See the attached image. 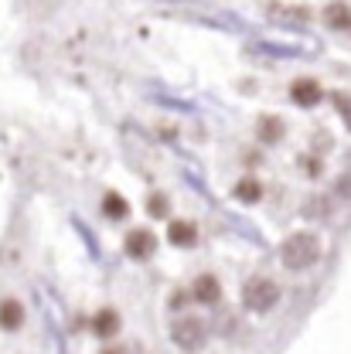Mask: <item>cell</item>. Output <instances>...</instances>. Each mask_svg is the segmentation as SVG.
<instances>
[{
    "label": "cell",
    "instance_id": "cell-10",
    "mask_svg": "<svg viewBox=\"0 0 351 354\" xmlns=\"http://www.w3.org/2000/svg\"><path fill=\"white\" fill-rule=\"evenodd\" d=\"M232 194H235L239 201L253 205V201H260V198H263V184H260V180H253V177H242V180L232 187Z\"/></svg>",
    "mask_w": 351,
    "mask_h": 354
},
{
    "label": "cell",
    "instance_id": "cell-2",
    "mask_svg": "<svg viewBox=\"0 0 351 354\" xmlns=\"http://www.w3.org/2000/svg\"><path fill=\"white\" fill-rule=\"evenodd\" d=\"M276 300H280V286H276L273 279H266V276H253V279L242 286V304H246V310H253V313L273 310Z\"/></svg>",
    "mask_w": 351,
    "mask_h": 354
},
{
    "label": "cell",
    "instance_id": "cell-18",
    "mask_svg": "<svg viewBox=\"0 0 351 354\" xmlns=\"http://www.w3.org/2000/svg\"><path fill=\"white\" fill-rule=\"evenodd\" d=\"M106 354H123V351H120V348H109V351H106Z\"/></svg>",
    "mask_w": 351,
    "mask_h": 354
},
{
    "label": "cell",
    "instance_id": "cell-8",
    "mask_svg": "<svg viewBox=\"0 0 351 354\" xmlns=\"http://www.w3.org/2000/svg\"><path fill=\"white\" fill-rule=\"evenodd\" d=\"M168 239H171L174 245H181V249H191V245L198 242V228H195L191 221H171Z\"/></svg>",
    "mask_w": 351,
    "mask_h": 354
},
{
    "label": "cell",
    "instance_id": "cell-1",
    "mask_svg": "<svg viewBox=\"0 0 351 354\" xmlns=\"http://www.w3.org/2000/svg\"><path fill=\"white\" fill-rule=\"evenodd\" d=\"M280 259L287 269H307L321 259V239L314 232H294L283 245H280Z\"/></svg>",
    "mask_w": 351,
    "mask_h": 354
},
{
    "label": "cell",
    "instance_id": "cell-4",
    "mask_svg": "<svg viewBox=\"0 0 351 354\" xmlns=\"http://www.w3.org/2000/svg\"><path fill=\"white\" fill-rule=\"evenodd\" d=\"M290 95H294L297 106L310 109V106H317V102L324 99V88L317 86V79H297V82L290 86Z\"/></svg>",
    "mask_w": 351,
    "mask_h": 354
},
{
    "label": "cell",
    "instance_id": "cell-3",
    "mask_svg": "<svg viewBox=\"0 0 351 354\" xmlns=\"http://www.w3.org/2000/svg\"><path fill=\"white\" fill-rule=\"evenodd\" d=\"M171 337H174L177 348L198 351L205 344V337H208V327H205L201 317H177L174 324H171Z\"/></svg>",
    "mask_w": 351,
    "mask_h": 354
},
{
    "label": "cell",
    "instance_id": "cell-9",
    "mask_svg": "<svg viewBox=\"0 0 351 354\" xmlns=\"http://www.w3.org/2000/svg\"><path fill=\"white\" fill-rule=\"evenodd\" d=\"M24 324V307L17 300H3L0 304V327L3 330H17Z\"/></svg>",
    "mask_w": 351,
    "mask_h": 354
},
{
    "label": "cell",
    "instance_id": "cell-12",
    "mask_svg": "<svg viewBox=\"0 0 351 354\" xmlns=\"http://www.w3.org/2000/svg\"><path fill=\"white\" fill-rule=\"evenodd\" d=\"M102 212H106L109 218H127V215H130V205H127L120 194H113V191H109V194L102 198Z\"/></svg>",
    "mask_w": 351,
    "mask_h": 354
},
{
    "label": "cell",
    "instance_id": "cell-6",
    "mask_svg": "<svg viewBox=\"0 0 351 354\" xmlns=\"http://www.w3.org/2000/svg\"><path fill=\"white\" fill-rule=\"evenodd\" d=\"M324 24H327V28H334V31H348L351 35V3L334 0V3L324 10Z\"/></svg>",
    "mask_w": 351,
    "mask_h": 354
},
{
    "label": "cell",
    "instance_id": "cell-5",
    "mask_svg": "<svg viewBox=\"0 0 351 354\" xmlns=\"http://www.w3.org/2000/svg\"><path fill=\"white\" fill-rule=\"evenodd\" d=\"M127 256L130 259H147L150 252H154V235L147 232V228H133L130 235H127Z\"/></svg>",
    "mask_w": 351,
    "mask_h": 354
},
{
    "label": "cell",
    "instance_id": "cell-13",
    "mask_svg": "<svg viewBox=\"0 0 351 354\" xmlns=\"http://www.w3.org/2000/svg\"><path fill=\"white\" fill-rule=\"evenodd\" d=\"M116 330H120V317H116L113 310H102V313H96V334L109 337V334H116Z\"/></svg>",
    "mask_w": 351,
    "mask_h": 354
},
{
    "label": "cell",
    "instance_id": "cell-15",
    "mask_svg": "<svg viewBox=\"0 0 351 354\" xmlns=\"http://www.w3.org/2000/svg\"><path fill=\"white\" fill-rule=\"evenodd\" d=\"M147 212H150L154 218H164V215H168V201H164V194H150V198H147Z\"/></svg>",
    "mask_w": 351,
    "mask_h": 354
},
{
    "label": "cell",
    "instance_id": "cell-14",
    "mask_svg": "<svg viewBox=\"0 0 351 354\" xmlns=\"http://www.w3.org/2000/svg\"><path fill=\"white\" fill-rule=\"evenodd\" d=\"M269 14H273V17H287V21H300V24H307L310 21V14L304 10V7H280V3H273Z\"/></svg>",
    "mask_w": 351,
    "mask_h": 354
},
{
    "label": "cell",
    "instance_id": "cell-7",
    "mask_svg": "<svg viewBox=\"0 0 351 354\" xmlns=\"http://www.w3.org/2000/svg\"><path fill=\"white\" fill-rule=\"evenodd\" d=\"M222 297V286L215 276H208V272H201L198 279H195V300H201V304H219Z\"/></svg>",
    "mask_w": 351,
    "mask_h": 354
},
{
    "label": "cell",
    "instance_id": "cell-17",
    "mask_svg": "<svg viewBox=\"0 0 351 354\" xmlns=\"http://www.w3.org/2000/svg\"><path fill=\"white\" fill-rule=\"evenodd\" d=\"M304 160H307V164H304L307 174H321V160H314V157H304Z\"/></svg>",
    "mask_w": 351,
    "mask_h": 354
},
{
    "label": "cell",
    "instance_id": "cell-11",
    "mask_svg": "<svg viewBox=\"0 0 351 354\" xmlns=\"http://www.w3.org/2000/svg\"><path fill=\"white\" fill-rule=\"evenodd\" d=\"M260 140L263 143H280L283 140V120H276V116H260Z\"/></svg>",
    "mask_w": 351,
    "mask_h": 354
},
{
    "label": "cell",
    "instance_id": "cell-16",
    "mask_svg": "<svg viewBox=\"0 0 351 354\" xmlns=\"http://www.w3.org/2000/svg\"><path fill=\"white\" fill-rule=\"evenodd\" d=\"M334 102H338V113H341L345 127L351 130V95H345V92H334Z\"/></svg>",
    "mask_w": 351,
    "mask_h": 354
}]
</instances>
